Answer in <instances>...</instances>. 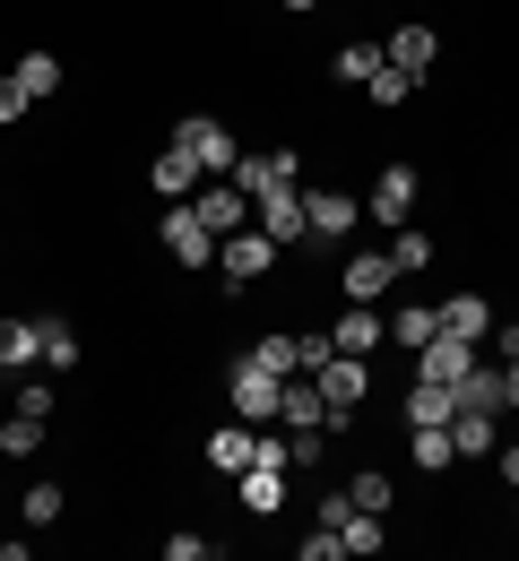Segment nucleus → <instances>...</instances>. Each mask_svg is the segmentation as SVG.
<instances>
[{"label": "nucleus", "instance_id": "f257e3e1", "mask_svg": "<svg viewBox=\"0 0 519 561\" xmlns=\"http://www.w3.org/2000/svg\"><path fill=\"white\" fill-rule=\"evenodd\" d=\"M312 380H320V398H329V432H347V423H356V407H364L372 398V371H364V354H320V363H312Z\"/></svg>", "mask_w": 519, "mask_h": 561}, {"label": "nucleus", "instance_id": "f03ea898", "mask_svg": "<svg viewBox=\"0 0 519 561\" xmlns=\"http://www.w3.org/2000/svg\"><path fill=\"white\" fill-rule=\"evenodd\" d=\"M225 398H234V415H242V423H269V415H278V398H286V380H278L260 354H242V363L225 371Z\"/></svg>", "mask_w": 519, "mask_h": 561}, {"label": "nucleus", "instance_id": "7ed1b4c3", "mask_svg": "<svg viewBox=\"0 0 519 561\" xmlns=\"http://www.w3.org/2000/svg\"><path fill=\"white\" fill-rule=\"evenodd\" d=\"M156 242H165V251H173L182 268H217V233L200 225V208H182V199L165 208V225H156Z\"/></svg>", "mask_w": 519, "mask_h": 561}, {"label": "nucleus", "instance_id": "20e7f679", "mask_svg": "<svg viewBox=\"0 0 519 561\" xmlns=\"http://www.w3.org/2000/svg\"><path fill=\"white\" fill-rule=\"evenodd\" d=\"M251 225H260L278 251H286V242H303V233H312V225H303V182H278V191H260V199H251Z\"/></svg>", "mask_w": 519, "mask_h": 561}, {"label": "nucleus", "instance_id": "39448f33", "mask_svg": "<svg viewBox=\"0 0 519 561\" xmlns=\"http://www.w3.org/2000/svg\"><path fill=\"white\" fill-rule=\"evenodd\" d=\"M269 260H278V242H269V233H260V225H242V233H225V242H217V268H225V294H242V285L260 277V268H269Z\"/></svg>", "mask_w": 519, "mask_h": 561}, {"label": "nucleus", "instance_id": "423d86ee", "mask_svg": "<svg viewBox=\"0 0 519 561\" xmlns=\"http://www.w3.org/2000/svg\"><path fill=\"white\" fill-rule=\"evenodd\" d=\"M364 216H372V225H390V233H398V225L416 216V164H381V182H372Z\"/></svg>", "mask_w": 519, "mask_h": 561}, {"label": "nucleus", "instance_id": "0eeeda50", "mask_svg": "<svg viewBox=\"0 0 519 561\" xmlns=\"http://www.w3.org/2000/svg\"><path fill=\"white\" fill-rule=\"evenodd\" d=\"M173 139L200 156V173H234V156H242V147H234V130H225L217 113H191V122H182Z\"/></svg>", "mask_w": 519, "mask_h": 561}, {"label": "nucleus", "instance_id": "6e6552de", "mask_svg": "<svg viewBox=\"0 0 519 561\" xmlns=\"http://www.w3.org/2000/svg\"><path fill=\"white\" fill-rule=\"evenodd\" d=\"M234 492H242L251 518H278V510H286V467H278V458H251V467L234 476Z\"/></svg>", "mask_w": 519, "mask_h": 561}, {"label": "nucleus", "instance_id": "1a4fd4ad", "mask_svg": "<svg viewBox=\"0 0 519 561\" xmlns=\"http://www.w3.org/2000/svg\"><path fill=\"white\" fill-rule=\"evenodd\" d=\"M234 182L260 199V191H278V182H303V164H295V147H260V156H234Z\"/></svg>", "mask_w": 519, "mask_h": 561}, {"label": "nucleus", "instance_id": "9d476101", "mask_svg": "<svg viewBox=\"0 0 519 561\" xmlns=\"http://www.w3.org/2000/svg\"><path fill=\"white\" fill-rule=\"evenodd\" d=\"M191 208H200V225L225 242V233H242V225H251V191H242V182H217V191H200Z\"/></svg>", "mask_w": 519, "mask_h": 561}, {"label": "nucleus", "instance_id": "9b49d317", "mask_svg": "<svg viewBox=\"0 0 519 561\" xmlns=\"http://www.w3.org/2000/svg\"><path fill=\"white\" fill-rule=\"evenodd\" d=\"M278 423H286V432H329V398H320V380H312V371H295V380H286Z\"/></svg>", "mask_w": 519, "mask_h": 561}, {"label": "nucleus", "instance_id": "f8f14e48", "mask_svg": "<svg viewBox=\"0 0 519 561\" xmlns=\"http://www.w3.org/2000/svg\"><path fill=\"white\" fill-rule=\"evenodd\" d=\"M329 346H338V354H364V363H372V346H390V320H381L372 302H347V320L329 329Z\"/></svg>", "mask_w": 519, "mask_h": 561}, {"label": "nucleus", "instance_id": "ddd939ff", "mask_svg": "<svg viewBox=\"0 0 519 561\" xmlns=\"http://www.w3.org/2000/svg\"><path fill=\"white\" fill-rule=\"evenodd\" d=\"M356 199H347V191H303V225H312V233H320V242H338V233H356Z\"/></svg>", "mask_w": 519, "mask_h": 561}, {"label": "nucleus", "instance_id": "4468645a", "mask_svg": "<svg viewBox=\"0 0 519 561\" xmlns=\"http://www.w3.org/2000/svg\"><path fill=\"white\" fill-rule=\"evenodd\" d=\"M433 53H442V35H433V26H398V35L381 44V61H390V70H407V78L433 70Z\"/></svg>", "mask_w": 519, "mask_h": 561}, {"label": "nucleus", "instance_id": "2eb2a0df", "mask_svg": "<svg viewBox=\"0 0 519 561\" xmlns=\"http://www.w3.org/2000/svg\"><path fill=\"white\" fill-rule=\"evenodd\" d=\"M467 363H476V346H467V337H433V346L416 354V380H442V389H459V380H467Z\"/></svg>", "mask_w": 519, "mask_h": 561}, {"label": "nucleus", "instance_id": "dca6fc26", "mask_svg": "<svg viewBox=\"0 0 519 561\" xmlns=\"http://www.w3.org/2000/svg\"><path fill=\"white\" fill-rule=\"evenodd\" d=\"M433 311H442V337H467V346H485V329H494V302L485 294H450Z\"/></svg>", "mask_w": 519, "mask_h": 561}, {"label": "nucleus", "instance_id": "f3484780", "mask_svg": "<svg viewBox=\"0 0 519 561\" xmlns=\"http://www.w3.org/2000/svg\"><path fill=\"white\" fill-rule=\"evenodd\" d=\"M450 449H459V458H494V449H503V423L485 415V407H459V415H450Z\"/></svg>", "mask_w": 519, "mask_h": 561}, {"label": "nucleus", "instance_id": "a211bd4d", "mask_svg": "<svg viewBox=\"0 0 519 561\" xmlns=\"http://www.w3.org/2000/svg\"><path fill=\"white\" fill-rule=\"evenodd\" d=\"M251 449H260V423H225V432H208V467H217V476H242V467H251Z\"/></svg>", "mask_w": 519, "mask_h": 561}, {"label": "nucleus", "instance_id": "6ab92c4d", "mask_svg": "<svg viewBox=\"0 0 519 561\" xmlns=\"http://www.w3.org/2000/svg\"><path fill=\"white\" fill-rule=\"evenodd\" d=\"M148 182H156V199H191V182H200V156L173 139V147H165V156L148 164Z\"/></svg>", "mask_w": 519, "mask_h": 561}, {"label": "nucleus", "instance_id": "aec40b11", "mask_svg": "<svg viewBox=\"0 0 519 561\" xmlns=\"http://www.w3.org/2000/svg\"><path fill=\"white\" fill-rule=\"evenodd\" d=\"M390 285H398L390 251H356V260H347V302H381Z\"/></svg>", "mask_w": 519, "mask_h": 561}, {"label": "nucleus", "instance_id": "412c9836", "mask_svg": "<svg viewBox=\"0 0 519 561\" xmlns=\"http://www.w3.org/2000/svg\"><path fill=\"white\" fill-rule=\"evenodd\" d=\"M459 407H485V415H511V407H503V363H467V380H459Z\"/></svg>", "mask_w": 519, "mask_h": 561}, {"label": "nucleus", "instance_id": "4be33fe9", "mask_svg": "<svg viewBox=\"0 0 519 561\" xmlns=\"http://www.w3.org/2000/svg\"><path fill=\"white\" fill-rule=\"evenodd\" d=\"M398 415H407V423H450V415H459V389H442V380H416Z\"/></svg>", "mask_w": 519, "mask_h": 561}, {"label": "nucleus", "instance_id": "5701e85b", "mask_svg": "<svg viewBox=\"0 0 519 561\" xmlns=\"http://www.w3.org/2000/svg\"><path fill=\"white\" fill-rule=\"evenodd\" d=\"M433 337H442V311H433V302H407V311H398V320H390V346H433Z\"/></svg>", "mask_w": 519, "mask_h": 561}, {"label": "nucleus", "instance_id": "b1692460", "mask_svg": "<svg viewBox=\"0 0 519 561\" xmlns=\"http://www.w3.org/2000/svg\"><path fill=\"white\" fill-rule=\"evenodd\" d=\"M35 363H53V371H70V363H78V329H70V320H35Z\"/></svg>", "mask_w": 519, "mask_h": 561}, {"label": "nucleus", "instance_id": "393cba45", "mask_svg": "<svg viewBox=\"0 0 519 561\" xmlns=\"http://www.w3.org/2000/svg\"><path fill=\"white\" fill-rule=\"evenodd\" d=\"M44 423H53V415H26V407H9V423H0V449H9V458H35V449H44Z\"/></svg>", "mask_w": 519, "mask_h": 561}, {"label": "nucleus", "instance_id": "a878e982", "mask_svg": "<svg viewBox=\"0 0 519 561\" xmlns=\"http://www.w3.org/2000/svg\"><path fill=\"white\" fill-rule=\"evenodd\" d=\"M390 268H433V233L425 225H398L390 233Z\"/></svg>", "mask_w": 519, "mask_h": 561}, {"label": "nucleus", "instance_id": "bb28decb", "mask_svg": "<svg viewBox=\"0 0 519 561\" xmlns=\"http://www.w3.org/2000/svg\"><path fill=\"white\" fill-rule=\"evenodd\" d=\"M450 458H459V449H450V423H416V467H425V476H442Z\"/></svg>", "mask_w": 519, "mask_h": 561}, {"label": "nucleus", "instance_id": "cd10ccee", "mask_svg": "<svg viewBox=\"0 0 519 561\" xmlns=\"http://www.w3.org/2000/svg\"><path fill=\"white\" fill-rule=\"evenodd\" d=\"M260 363H269L278 380H295V371H312V354H303V337H260Z\"/></svg>", "mask_w": 519, "mask_h": 561}, {"label": "nucleus", "instance_id": "c85d7f7f", "mask_svg": "<svg viewBox=\"0 0 519 561\" xmlns=\"http://www.w3.org/2000/svg\"><path fill=\"white\" fill-rule=\"evenodd\" d=\"M35 363V320H0V371Z\"/></svg>", "mask_w": 519, "mask_h": 561}, {"label": "nucleus", "instance_id": "c756f323", "mask_svg": "<svg viewBox=\"0 0 519 561\" xmlns=\"http://www.w3.org/2000/svg\"><path fill=\"white\" fill-rule=\"evenodd\" d=\"M18 87H26V95H53V87H61V61H53V53H26V61H18Z\"/></svg>", "mask_w": 519, "mask_h": 561}, {"label": "nucleus", "instance_id": "7c9ffc66", "mask_svg": "<svg viewBox=\"0 0 519 561\" xmlns=\"http://www.w3.org/2000/svg\"><path fill=\"white\" fill-rule=\"evenodd\" d=\"M364 95H372V104H407V95H416V78H407V70H390V61H381V70L364 78Z\"/></svg>", "mask_w": 519, "mask_h": 561}, {"label": "nucleus", "instance_id": "2f4dec72", "mask_svg": "<svg viewBox=\"0 0 519 561\" xmlns=\"http://www.w3.org/2000/svg\"><path fill=\"white\" fill-rule=\"evenodd\" d=\"M18 518H26V527H53V518H61V484H35L18 501Z\"/></svg>", "mask_w": 519, "mask_h": 561}, {"label": "nucleus", "instance_id": "473e14b6", "mask_svg": "<svg viewBox=\"0 0 519 561\" xmlns=\"http://www.w3.org/2000/svg\"><path fill=\"white\" fill-rule=\"evenodd\" d=\"M372 70H381V44H347V53H338V70H329V78H356V87H364Z\"/></svg>", "mask_w": 519, "mask_h": 561}, {"label": "nucleus", "instance_id": "72a5a7b5", "mask_svg": "<svg viewBox=\"0 0 519 561\" xmlns=\"http://www.w3.org/2000/svg\"><path fill=\"white\" fill-rule=\"evenodd\" d=\"M165 561H217V545L191 536V527H173V536H165Z\"/></svg>", "mask_w": 519, "mask_h": 561}, {"label": "nucleus", "instance_id": "f704fd0d", "mask_svg": "<svg viewBox=\"0 0 519 561\" xmlns=\"http://www.w3.org/2000/svg\"><path fill=\"white\" fill-rule=\"evenodd\" d=\"M295 553L303 561H347V545H338V527H320V518H312V536H303Z\"/></svg>", "mask_w": 519, "mask_h": 561}, {"label": "nucleus", "instance_id": "c9c22d12", "mask_svg": "<svg viewBox=\"0 0 519 561\" xmlns=\"http://www.w3.org/2000/svg\"><path fill=\"white\" fill-rule=\"evenodd\" d=\"M286 467H303V476L320 467V432H286Z\"/></svg>", "mask_w": 519, "mask_h": 561}, {"label": "nucleus", "instance_id": "e433bc0d", "mask_svg": "<svg viewBox=\"0 0 519 561\" xmlns=\"http://www.w3.org/2000/svg\"><path fill=\"white\" fill-rule=\"evenodd\" d=\"M347 492H356V510H390V476H356Z\"/></svg>", "mask_w": 519, "mask_h": 561}, {"label": "nucleus", "instance_id": "4c0bfd02", "mask_svg": "<svg viewBox=\"0 0 519 561\" xmlns=\"http://www.w3.org/2000/svg\"><path fill=\"white\" fill-rule=\"evenodd\" d=\"M347 510H356V492H347V484H329V492H320V510H312V518H320V527H338Z\"/></svg>", "mask_w": 519, "mask_h": 561}, {"label": "nucleus", "instance_id": "58836bf2", "mask_svg": "<svg viewBox=\"0 0 519 561\" xmlns=\"http://www.w3.org/2000/svg\"><path fill=\"white\" fill-rule=\"evenodd\" d=\"M26 104H35V95H26V87H18V78L0 70V122H18V113H26Z\"/></svg>", "mask_w": 519, "mask_h": 561}, {"label": "nucleus", "instance_id": "ea45409f", "mask_svg": "<svg viewBox=\"0 0 519 561\" xmlns=\"http://www.w3.org/2000/svg\"><path fill=\"white\" fill-rule=\"evenodd\" d=\"M485 337H494V354L511 363V354H519V320H503V329H485Z\"/></svg>", "mask_w": 519, "mask_h": 561}, {"label": "nucleus", "instance_id": "a19ab883", "mask_svg": "<svg viewBox=\"0 0 519 561\" xmlns=\"http://www.w3.org/2000/svg\"><path fill=\"white\" fill-rule=\"evenodd\" d=\"M503 407H511V415H519V354H511V363H503Z\"/></svg>", "mask_w": 519, "mask_h": 561}, {"label": "nucleus", "instance_id": "79ce46f5", "mask_svg": "<svg viewBox=\"0 0 519 561\" xmlns=\"http://www.w3.org/2000/svg\"><path fill=\"white\" fill-rule=\"evenodd\" d=\"M494 467H503V476L519 484V440H503V449H494Z\"/></svg>", "mask_w": 519, "mask_h": 561}, {"label": "nucleus", "instance_id": "37998d69", "mask_svg": "<svg viewBox=\"0 0 519 561\" xmlns=\"http://www.w3.org/2000/svg\"><path fill=\"white\" fill-rule=\"evenodd\" d=\"M511 518H519V501H511Z\"/></svg>", "mask_w": 519, "mask_h": 561}]
</instances>
